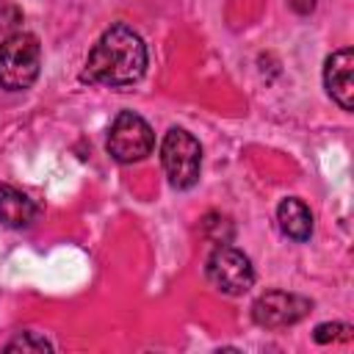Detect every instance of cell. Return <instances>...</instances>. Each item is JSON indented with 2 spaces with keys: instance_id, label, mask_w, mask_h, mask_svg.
<instances>
[{
  "instance_id": "1",
  "label": "cell",
  "mask_w": 354,
  "mask_h": 354,
  "mask_svg": "<svg viewBox=\"0 0 354 354\" xmlns=\"http://www.w3.org/2000/svg\"><path fill=\"white\" fill-rule=\"evenodd\" d=\"M144 69H147L144 39L130 25L116 22L91 47L80 80L122 88V86H133L136 80H141Z\"/></svg>"
},
{
  "instance_id": "2",
  "label": "cell",
  "mask_w": 354,
  "mask_h": 354,
  "mask_svg": "<svg viewBox=\"0 0 354 354\" xmlns=\"http://www.w3.org/2000/svg\"><path fill=\"white\" fill-rule=\"evenodd\" d=\"M41 66V44L33 33H11L0 44V88L25 91L36 83Z\"/></svg>"
},
{
  "instance_id": "3",
  "label": "cell",
  "mask_w": 354,
  "mask_h": 354,
  "mask_svg": "<svg viewBox=\"0 0 354 354\" xmlns=\"http://www.w3.org/2000/svg\"><path fill=\"white\" fill-rule=\"evenodd\" d=\"M160 163L169 177V185L177 191H185V188L196 185V180H199L202 147L188 130L171 127L160 141Z\"/></svg>"
},
{
  "instance_id": "4",
  "label": "cell",
  "mask_w": 354,
  "mask_h": 354,
  "mask_svg": "<svg viewBox=\"0 0 354 354\" xmlns=\"http://www.w3.org/2000/svg\"><path fill=\"white\" fill-rule=\"evenodd\" d=\"M152 147H155V133L147 124V119H141L133 111H119L108 130V141H105L108 155L119 163H136L144 160L152 152Z\"/></svg>"
},
{
  "instance_id": "5",
  "label": "cell",
  "mask_w": 354,
  "mask_h": 354,
  "mask_svg": "<svg viewBox=\"0 0 354 354\" xmlns=\"http://www.w3.org/2000/svg\"><path fill=\"white\" fill-rule=\"evenodd\" d=\"M205 277L213 288H218L221 293L227 296H241L246 293L252 285H254V268H252V260L230 246V243H218L207 260H205Z\"/></svg>"
},
{
  "instance_id": "6",
  "label": "cell",
  "mask_w": 354,
  "mask_h": 354,
  "mask_svg": "<svg viewBox=\"0 0 354 354\" xmlns=\"http://www.w3.org/2000/svg\"><path fill=\"white\" fill-rule=\"evenodd\" d=\"M313 301L288 290H268L254 299L252 304V321L263 329H285L299 324L310 313Z\"/></svg>"
},
{
  "instance_id": "7",
  "label": "cell",
  "mask_w": 354,
  "mask_h": 354,
  "mask_svg": "<svg viewBox=\"0 0 354 354\" xmlns=\"http://www.w3.org/2000/svg\"><path fill=\"white\" fill-rule=\"evenodd\" d=\"M324 86L343 111H354V50L351 47H343L326 58Z\"/></svg>"
},
{
  "instance_id": "8",
  "label": "cell",
  "mask_w": 354,
  "mask_h": 354,
  "mask_svg": "<svg viewBox=\"0 0 354 354\" xmlns=\"http://www.w3.org/2000/svg\"><path fill=\"white\" fill-rule=\"evenodd\" d=\"M36 213H39V207L25 191H19L14 185H6V183L0 185V221L6 227L25 230V227L33 224Z\"/></svg>"
},
{
  "instance_id": "9",
  "label": "cell",
  "mask_w": 354,
  "mask_h": 354,
  "mask_svg": "<svg viewBox=\"0 0 354 354\" xmlns=\"http://www.w3.org/2000/svg\"><path fill=\"white\" fill-rule=\"evenodd\" d=\"M277 224H279L282 235H288L290 241H299V243L310 241V235H313V213L299 196H288L279 202Z\"/></svg>"
},
{
  "instance_id": "10",
  "label": "cell",
  "mask_w": 354,
  "mask_h": 354,
  "mask_svg": "<svg viewBox=\"0 0 354 354\" xmlns=\"http://www.w3.org/2000/svg\"><path fill=\"white\" fill-rule=\"evenodd\" d=\"M6 351H53V343L39 332H22L6 343Z\"/></svg>"
},
{
  "instance_id": "11",
  "label": "cell",
  "mask_w": 354,
  "mask_h": 354,
  "mask_svg": "<svg viewBox=\"0 0 354 354\" xmlns=\"http://www.w3.org/2000/svg\"><path fill=\"white\" fill-rule=\"evenodd\" d=\"M315 343H329V340H348L351 337V326L348 324H318L313 332Z\"/></svg>"
},
{
  "instance_id": "12",
  "label": "cell",
  "mask_w": 354,
  "mask_h": 354,
  "mask_svg": "<svg viewBox=\"0 0 354 354\" xmlns=\"http://www.w3.org/2000/svg\"><path fill=\"white\" fill-rule=\"evenodd\" d=\"M288 6H290L296 14H310V11H315L318 0H288Z\"/></svg>"
}]
</instances>
